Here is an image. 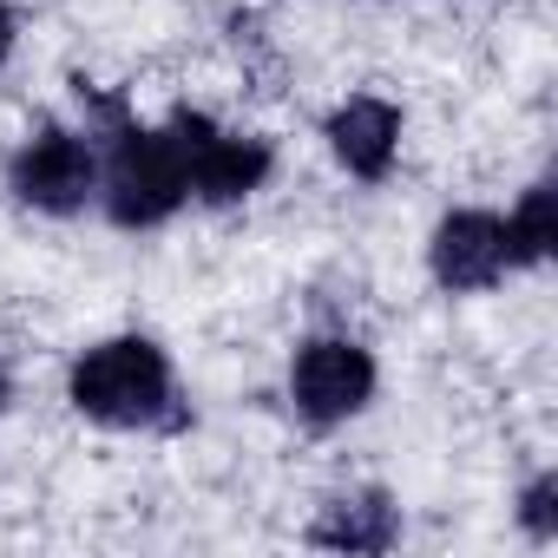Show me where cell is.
<instances>
[{
  "instance_id": "4",
  "label": "cell",
  "mask_w": 558,
  "mask_h": 558,
  "mask_svg": "<svg viewBox=\"0 0 558 558\" xmlns=\"http://www.w3.org/2000/svg\"><path fill=\"white\" fill-rule=\"evenodd\" d=\"M8 191L27 204V210H47V217H73L86 210V197L99 191V151L93 138L66 132V125H47L40 138H27L8 165Z\"/></svg>"
},
{
  "instance_id": "12",
  "label": "cell",
  "mask_w": 558,
  "mask_h": 558,
  "mask_svg": "<svg viewBox=\"0 0 558 558\" xmlns=\"http://www.w3.org/2000/svg\"><path fill=\"white\" fill-rule=\"evenodd\" d=\"M0 408H8V368H0Z\"/></svg>"
},
{
  "instance_id": "2",
  "label": "cell",
  "mask_w": 558,
  "mask_h": 558,
  "mask_svg": "<svg viewBox=\"0 0 558 558\" xmlns=\"http://www.w3.org/2000/svg\"><path fill=\"white\" fill-rule=\"evenodd\" d=\"M99 119H106V165H99L106 217H112L119 230H158V223H171L178 204L191 197L171 138L132 125L112 99H99Z\"/></svg>"
},
{
  "instance_id": "7",
  "label": "cell",
  "mask_w": 558,
  "mask_h": 558,
  "mask_svg": "<svg viewBox=\"0 0 558 558\" xmlns=\"http://www.w3.org/2000/svg\"><path fill=\"white\" fill-rule=\"evenodd\" d=\"M329 151H336V165L349 171V178H388V165H395V151H401V112L388 106V99H349V106H336L329 112Z\"/></svg>"
},
{
  "instance_id": "3",
  "label": "cell",
  "mask_w": 558,
  "mask_h": 558,
  "mask_svg": "<svg viewBox=\"0 0 558 558\" xmlns=\"http://www.w3.org/2000/svg\"><path fill=\"white\" fill-rule=\"evenodd\" d=\"M165 138L178 151L184 191L204 197V204H243L269 178V145L263 138H236V132L210 125L204 112H171Z\"/></svg>"
},
{
  "instance_id": "6",
  "label": "cell",
  "mask_w": 558,
  "mask_h": 558,
  "mask_svg": "<svg viewBox=\"0 0 558 558\" xmlns=\"http://www.w3.org/2000/svg\"><path fill=\"white\" fill-rule=\"evenodd\" d=\"M427 263H434V283L453 290V296L493 290L499 276L512 269V256H506V217H493V210H447L434 223Z\"/></svg>"
},
{
  "instance_id": "1",
  "label": "cell",
  "mask_w": 558,
  "mask_h": 558,
  "mask_svg": "<svg viewBox=\"0 0 558 558\" xmlns=\"http://www.w3.org/2000/svg\"><path fill=\"white\" fill-rule=\"evenodd\" d=\"M73 408L99 427H178L184 408H178V381H171V362L158 342L145 336H112L99 349H86L73 362V381H66Z\"/></svg>"
},
{
  "instance_id": "9",
  "label": "cell",
  "mask_w": 558,
  "mask_h": 558,
  "mask_svg": "<svg viewBox=\"0 0 558 558\" xmlns=\"http://www.w3.org/2000/svg\"><path fill=\"white\" fill-rule=\"evenodd\" d=\"M506 256L512 263H545L551 256V184H532L519 210L506 217Z\"/></svg>"
},
{
  "instance_id": "8",
  "label": "cell",
  "mask_w": 558,
  "mask_h": 558,
  "mask_svg": "<svg viewBox=\"0 0 558 558\" xmlns=\"http://www.w3.org/2000/svg\"><path fill=\"white\" fill-rule=\"evenodd\" d=\"M395 538H401V512H395V499L375 493V486L329 499L323 519L310 525V545H323V551H388Z\"/></svg>"
},
{
  "instance_id": "10",
  "label": "cell",
  "mask_w": 558,
  "mask_h": 558,
  "mask_svg": "<svg viewBox=\"0 0 558 558\" xmlns=\"http://www.w3.org/2000/svg\"><path fill=\"white\" fill-rule=\"evenodd\" d=\"M519 519L532 538H558V473H538L519 499Z\"/></svg>"
},
{
  "instance_id": "5",
  "label": "cell",
  "mask_w": 558,
  "mask_h": 558,
  "mask_svg": "<svg viewBox=\"0 0 558 558\" xmlns=\"http://www.w3.org/2000/svg\"><path fill=\"white\" fill-rule=\"evenodd\" d=\"M290 401L310 427H336L375 401V355L349 336H316L290 362Z\"/></svg>"
},
{
  "instance_id": "11",
  "label": "cell",
  "mask_w": 558,
  "mask_h": 558,
  "mask_svg": "<svg viewBox=\"0 0 558 558\" xmlns=\"http://www.w3.org/2000/svg\"><path fill=\"white\" fill-rule=\"evenodd\" d=\"M14 53V14H8V0H0V60Z\"/></svg>"
}]
</instances>
